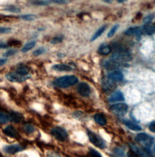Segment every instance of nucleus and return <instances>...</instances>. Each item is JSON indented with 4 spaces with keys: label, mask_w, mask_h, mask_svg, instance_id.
Returning a JSON list of instances; mask_svg holds the SVG:
<instances>
[{
    "label": "nucleus",
    "mask_w": 155,
    "mask_h": 157,
    "mask_svg": "<svg viewBox=\"0 0 155 157\" xmlns=\"http://www.w3.org/2000/svg\"><path fill=\"white\" fill-rule=\"evenodd\" d=\"M78 79L73 75L64 76L58 78L54 81L53 84L59 88H67L78 83Z\"/></svg>",
    "instance_id": "obj_1"
},
{
    "label": "nucleus",
    "mask_w": 155,
    "mask_h": 157,
    "mask_svg": "<svg viewBox=\"0 0 155 157\" xmlns=\"http://www.w3.org/2000/svg\"><path fill=\"white\" fill-rule=\"evenodd\" d=\"M132 59L131 54L125 49H119L116 51L111 56V60L115 63H122L130 61Z\"/></svg>",
    "instance_id": "obj_2"
},
{
    "label": "nucleus",
    "mask_w": 155,
    "mask_h": 157,
    "mask_svg": "<svg viewBox=\"0 0 155 157\" xmlns=\"http://www.w3.org/2000/svg\"><path fill=\"white\" fill-rule=\"evenodd\" d=\"M31 77V75L30 74H25L18 71L9 73L6 75V78L10 82H23L26 81V80L30 79Z\"/></svg>",
    "instance_id": "obj_3"
},
{
    "label": "nucleus",
    "mask_w": 155,
    "mask_h": 157,
    "mask_svg": "<svg viewBox=\"0 0 155 157\" xmlns=\"http://www.w3.org/2000/svg\"><path fill=\"white\" fill-rule=\"evenodd\" d=\"M87 134H88L90 141L95 146H96L100 149H104L106 147L105 142L97 134H96L95 133H94L91 131H88L87 132Z\"/></svg>",
    "instance_id": "obj_4"
},
{
    "label": "nucleus",
    "mask_w": 155,
    "mask_h": 157,
    "mask_svg": "<svg viewBox=\"0 0 155 157\" xmlns=\"http://www.w3.org/2000/svg\"><path fill=\"white\" fill-rule=\"evenodd\" d=\"M51 134L56 139L60 141H64L68 137L67 131L63 128L57 127L54 128L50 131Z\"/></svg>",
    "instance_id": "obj_5"
},
{
    "label": "nucleus",
    "mask_w": 155,
    "mask_h": 157,
    "mask_svg": "<svg viewBox=\"0 0 155 157\" xmlns=\"http://www.w3.org/2000/svg\"><path fill=\"white\" fill-rule=\"evenodd\" d=\"M110 111L115 114L124 116L128 110V106L126 103H117L110 107Z\"/></svg>",
    "instance_id": "obj_6"
},
{
    "label": "nucleus",
    "mask_w": 155,
    "mask_h": 157,
    "mask_svg": "<svg viewBox=\"0 0 155 157\" xmlns=\"http://www.w3.org/2000/svg\"><path fill=\"white\" fill-rule=\"evenodd\" d=\"M77 91L82 97H87L90 94L91 89L87 83L81 82L77 86Z\"/></svg>",
    "instance_id": "obj_7"
},
{
    "label": "nucleus",
    "mask_w": 155,
    "mask_h": 157,
    "mask_svg": "<svg viewBox=\"0 0 155 157\" xmlns=\"http://www.w3.org/2000/svg\"><path fill=\"white\" fill-rule=\"evenodd\" d=\"M132 150L135 152L140 157H152L149 151L145 149H141L135 144L130 145Z\"/></svg>",
    "instance_id": "obj_8"
},
{
    "label": "nucleus",
    "mask_w": 155,
    "mask_h": 157,
    "mask_svg": "<svg viewBox=\"0 0 155 157\" xmlns=\"http://www.w3.org/2000/svg\"><path fill=\"white\" fill-rule=\"evenodd\" d=\"M135 140L138 142L145 143L146 144H151L153 143V138L145 133L138 134L136 137Z\"/></svg>",
    "instance_id": "obj_9"
},
{
    "label": "nucleus",
    "mask_w": 155,
    "mask_h": 157,
    "mask_svg": "<svg viewBox=\"0 0 155 157\" xmlns=\"http://www.w3.org/2000/svg\"><path fill=\"white\" fill-rule=\"evenodd\" d=\"M6 153H10V154H15L16 153H18L20 151H22L24 150V147L20 145V144H12L7 146L4 149Z\"/></svg>",
    "instance_id": "obj_10"
},
{
    "label": "nucleus",
    "mask_w": 155,
    "mask_h": 157,
    "mask_svg": "<svg viewBox=\"0 0 155 157\" xmlns=\"http://www.w3.org/2000/svg\"><path fill=\"white\" fill-rule=\"evenodd\" d=\"M108 77L111 80L119 82V81H121L123 79L124 76L121 71H115L110 73L108 75Z\"/></svg>",
    "instance_id": "obj_11"
},
{
    "label": "nucleus",
    "mask_w": 155,
    "mask_h": 157,
    "mask_svg": "<svg viewBox=\"0 0 155 157\" xmlns=\"http://www.w3.org/2000/svg\"><path fill=\"white\" fill-rule=\"evenodd\" d=\"M9 120L14 123H20L24 119L23 116L21 114L14 111L11 112L9 114Z\"/></svg>",
    "instance_id": "obj_12"
},
{
    "label": "nucleus",
    "mask_w": 155,
    "mask_h": 157,
    "mask_svg": "<svg viewBox=\"0 0 155 157\" xmlns=\"http://www.w3.org/2000/svg\"><path fill=\"white\" fill-rule=\"evenodd\" d=\"M3 133L11 138H16L18 136V132L15 128L12 126H8L3 130Z\"/></svg>",
    "instance_id": "obj_13"
},
{
    "label": "nucleus",
    "mask_w": 155,
    "mask_h": 157,
    "mask_svg": "<svg viewBox=\"0 0 155 157\" xmlns=\"http://www.w3.org/2000/svg\"><path fill=\"white\" fill-rule=\"evenodd\" d=\"M109 100L111 103H114L119 101L124 100V97L123 94L120 91H116L112 94L109 98Z\"/></svg>",
    "instance_id": "obj_14"
},
{
    "label": "nucleus",
    "mask_w": 155,
    "mask_h": 157,
    "mask_svg": "<svg viewBox=\"0 0 155 157\" xmlns=\"http://www.w3.org/2000/svg\"><path fill=\"white\" fill-rule=\"evenodd\" d=\"M52 68L58 71H69L73 70V68L67 64H56L52 66Z\"/></svg>",
    "instance_id": "obj_15"
},
{
    "label": "nucleus",
    "mask_w": 155,
    "mask_h": 157,
    "mask_svg": "<svg viewBox=\"0 0 155 157\" xmlns=\"http://www.w3.org/2000/svg\"><path fill=\"white\" fill-rule=\"evenodd\" d=\"M142 30L139 27H130L125 32V34L128 36H140Z\"/></svg>",
    "instance_id": "obj_16"
},
{
    "label": "nucleus",
    "mask_w": 155,
    "mask_h": 157,
    "mask_svg": "<svg viewBox=\"0 0 155 157\" xmlns=\"http://www.w3.org/2000/svg\"><path fill=\"white\" fill-rule=\"evenodd\" d=\"M111 52V48L110 46L106 45V44H102L101 45L98 49V53L101 55L106 56L108 55Z\"/></svg>",
    "instance_id": "obj_17"
},
{
    "label": "nucleus",
    "mask_w": 155,
    "mask_h": 157,
    "mask_svg": "<svg viewBox=\"0 0 155 157\" xmlns=\"http://www.w3.org/2000/svg\"><path fill=\"white\" fill-rule=\"evenodd\" d=\"M94 120L98 124L101 126H104L107 123V120L105 116L102 114H96L94 116Z\"/></svg>",
    "instance_id": "obj_18"
},
{
    "label": "nucleus",
    "mask_w": 155,
    "mask_h": 157,
    "mask_svg": "<svg viewBox=\"0 0 155 157\" xmlns=\"http://www.w3.org/2000/svg\"><path fill=\"white\" fill-rule=\"evenodd\" d=\"M107 28V26L106 25H104L102 27H101V28H99L96 32V33L93 35V36L91 37V39H90V41L91 42H93L94 41H95L96 39H98L99 36H101V35L104 33V32L106 30Z\"/></svg>",
    "instance_id": "obj_19"
},
{
    "label": "nucleus",
    "mask_w": 155,
    "mask_h": 157,
    "mask_svg": "<svg viewBox=\"0 0 155 157\" xmlns=\"http://www.w3.org/2000/svg\"><path fill=\"white\" fill-rule=\"evenodd\" d=\"M125 125L129 129H130L132 131H140L142 129V128L140 126L134 123L133 122H130V121L125 122Z\"/></svg>",
    "instance_id": "obj_20"
},
{
    "label": "nucleus",
    "mask_w": 155,
    "mask_h": 157,
    "mask_svg": "<svg viewBox=\"0 0 155 157\" xmlns=\"http://www.w3.org/2000/svg\"><path fill=\"white\" fill-rule=\"evenodd\" d=\"M36 44V42L33 41H30L28 43H27L21 49V51L23 52V53H26V52L30 51V50H32Z\"/></svg>",
    "instance_id": "obj_21"
},
{
    "label": "nucleus",
    "mask_w": 155,
    "mask_h": 157,
    "mask_svg": "<svg viewBox=\"0 0 155 157\" xmlns=\"http://www.w3.org/2000/svg\"><path fill=\"white\" fill-rule=\"evenodd\" d=\"M9 120V114L0 111V124L6 123Z\"/></svg>",
    "instance_id": "obj_22"
},
{
    "label": "nucleus",
    "mask_w": 155,
    "mask_h": 157,
    "mask_svg": "<svg viewBox=\"0 0 155 157\" xmlns=\"http://www.w3.org/2000/svg\"><path fill=\"white\" fill-rule=\"evenodd\" d=\"M144 32L148 35L154 34L155 33V24L145 26L144 28Z\"/></svg>",
    "instance_id": "obj_23"
},
{
    "label": "nucleus",
    "mask_w": 155,
    "mask_h": 157,
    "mask_svg": "<svg viewBox=\"0 0 155 157\" xmlns=\"http://www.w3.org/2000/svg\"><path fill=\"white\" fill-rule=\"evenodd\" d=\"M21 19L27 21H32L36 19L37 17L34 14H26V15H23L20 17Z\"/></svg>",
    "instance_id": "obj_24"
},
{
    "label": "nucleus",
    "mask_w": 155,
    "mask_h": 157,
    "mask_svg": "<svg viewBox=\"0 0 155 157\" xmlns=\"http://www.w3.org/2000/svg\"><path fill=\"white\" fill-rule=\"evenodd\" d=\"M23 129L24 131V132L26 133V134H32L35 130V127L32 125H30V124H27V125H25L23 127Z\"/></svg>",
    "instance_id": "obj_25"
},
{
    "label": "nucleus",
    "mask_w": 155,
    "mask_h": 157,
    "mask_svg": "<svg viewBox=\"0 0 155 157\" xmlns=\"http://www.w3.org/2000/svg\"><path fill=\"white\" fill-rule=\"evenodd\" d=\"M8 46L10 47H20L22 45V44L20 41L15 39H11L8 42Z\"/></svg>",
    "instance_id": "obj_26"
},
{
    "label": "nucleus",
    "mask_w": 155,
    "mask_h": 157,
    "mask_svg": "<svg viewBox=\"0 0 155 157\" xmlns=\"http://www.w3.org/2000/svg\"><path fill=\"white\" fill-rule=\"evenodd\" d=\"M3 10L8 11L12 13H20L21 12V9L14 6H8L7 8H5Z\"/></svg>",
    "instance_id": "obj_27"
},
{
    "label": "nucleus",
    "mask_w": 155,
    "mask_h": 157,
    "mask_svg": "<svg viewBox=\"0 0 155 157\" xmlns=\"http://www.w3.org/2000/svg\"><path fill=\"white\" fill-rule=\"evenodd\" d=\"M64 39V36L62 35H60V36H57L56 37H54L50 41V44H60L61 42H63Z\"/></svg>",
    "instance_id": "obj_28"
},
{
    "label": "nucleus",
    "mask_w": 155,
    "mask_h": 157,
    "mask_svg": "<svg viewBox=\"0 0 155 157\" xmlns=\"http://www.w3.org/2000/svg\"><path fill=\"white\" fill-rule=\"evenodd\" d=\"M50 1H32V2H31V3L33 5L40 6H47L50 4Z\"/></svg>",
    "instance_id": "obj_29"
},
{
    "label": "nucleus",
    "mask_w": 155,
    "mask_h": 157,
    "mask_svg": "<svg viewBox=\"0 0 155 157\" xmlns=\"http://www.w3.org/2000/svg\"><path fill=\"white\" fill-rule=\"evenodd\" d=\"M115 157H124V153L123 150L119 148H116L113 150Z\"/></svg>",
    "instance_id": "obj_30"
},
{
    "label": "nucleus",
    "mask_w": 155,
    "mask_h": 157,
    "mask_svg": "<svg viewBox=\"0 0 155 157\" xmlns=\"http://www.w3.org/2000/svg\"><path fill=\"white\" fill-rule=\"evenodd\" d=\"M45 51V48L44 47H40L38 49H36V50H35L33 52V55L35 56H39L42 54H43L44 52Z\"/></svg>",
    "instance_id": "obj_31"
},
{
    "label": "nucleus",
    "mask_w": 155,
    "mask_h": 157,
    "mask_svg": "<svg viewBox=\"0 0 155 157\" xmlns=\"http://www.w3.org/2000/svg\"><path fill=\"white\" fill-rule=\"evenodd\" d=\"M89 154L91 157H102V155H101V153L93 149H90Z\"/></svg>",
    "instance_id": "obj_32"
},
{
    "label": "nucleus",
    "mask_w": 155,
    "mask_h": 157,
    "mask_svg": "<svg viewBox=\"0 0 155 157\" xmlns=\"http://www.w3.org/2000/svg\"><path fill=\"white\" fill-rule=\"evenodd\" d=\"M118 27H119V25H118V24H116V25H115V26H113V27L112 28V29L110 30V32L108 33L107 37H108V38H111L112 36H113L115 35V32H116V30H118Z\"/></svg>",
    "instance_id": "obj_33"
},
{
    "label": "nucleus",
    "mask_w": 155,
    "mask_h": 157,
    "mask_svg": "<svg viewBox=\"0 0 155 157\" xmlns=\"http://www.w3.org/2000/svg\"><path fill=\"white\" fill-rule=\"evenodd\" d=\"M17 51L15 50H9L7 51L6 52H5V53L3 54V56L7 58V57L13 56L17 53Z\"/></svg>",
    "instance_id": "obj_34"
},
{
    "label": "nucleus",
    "mask_w": 155,
    "mask_h": 157,
    "mask_svg": "<svg viewBox=\"0 0 155 157\" xmlns=\"http://www.w3.org/2000/svg\"><path fill=\"white\" fill-rule=\"evenodd\" d=\"M153 18H154V15H148V16H147V17H145V18L144 19L143 22H144L147 26H148V25L151 23V21L153 20Z\"/></svg>",
    "instance_id": "obj_35"
},
{
    "label": "nucleus",
    "mask_w": 155,
    "mask_h": 157,
    "mask_svg": "<svg viewBox=\"0 0 155 157\" xmlns=\"http://www.w3.org/2000/svg\"><path fill=\"white\" fill-rule=\"evenodd\" d=\"M12 29L10 27H0V34H5V33H9L11 32Z\"/></svg>",
    "instance_id": "obj_36"
},
{
    "label": "nucleus",
    "mask_w": 155,
    "mask_h": 157,
    "mask_svg": "<svg viewBox=\"0 0 155 157\" xmlns=\"http://www.w3.org/2000/svg\"><path fill=\"white\" fill-rule=\"evenodd\" d=\"M127 157H140V156L138 155L135 152L132 150L128 152Z\"/></svg>",
    "instance_id": "obj_37"
},
{
    "label": "nucleus",
    "mask_w": 155,
    "mask_h": 157,
    "mask_svg": "<svg viewBox=\"0 0 155 157\" xmlns=\"http://www.w3.org/2000/svg\"><path fill=\"white\" fill-rule=\"evenodd\" d=\"M51 2H53L54 3L59 4V5H64V4H67L70 1H67V0H55V1H50Z\"/></svg>",
    "instance_id": "obj_38"
},
{
    "label": "nucleus",
    "mask_w": 155,
    "mask_h": 157,
    "mask_svg": "<svg viewBox=\"0 0 155 157\" xmlns=\"http://www.w3.org/2000/svg\"><path fill=\"white\" fill-rule=\"evenodd\" d=\"M9 47L8 46V44H6L3 41H0V48L1 49H6L8 48Z\"/></svg>",
    "instance_id": "obj_39"
},
{
    "label": "nucleus",
    "mask_w": 155,
    "mask_h": 157,
    "mask_svg": "<svg viewBox=\"0 0 155 157\" xmlns=\"http://www.w3.org/2000/svg\"><path fill=\"white\" fill-rule=\"evenodd\" d=\"M149 129L152 132L155 133V122H152L149 126Z\"/></svg>",
    "instance_id": "obj_40"
},
{
    "label": "nucleus",
    "mask_w": 155,
    "mask_h": 157,
    "mask_svg": "<svg viewBox=\"0 0 155 157\" xmlns=\"http://www.w3.org/2000/svg\"><path fill=\"white\" fill-rule=\"evenodd\" d=\"M8 62L7 59H0V67L4 65Z\"/></svg>",
    "instance_id": "obj_41"
},
{
    "label": "nucleus",
    "mask_w": 155,
    "mask_h": 157,
    "mask_svg": "<svg viewBox=\"0 0 155 157\" xmlns=\"http://www.w3.org/2000/svg\"><path fill=\"white\" fill-rule=\"evenodd\" d=\"M58 56L59 58H64L65 56V55L62 54V53H59V54H58Z\"/></svg>",
    "instance_id": "obj_42"
},
{
    "label": "nucleus",
    "mask_w": 155,
    "mask_h": 157,
    "mask_svg": "<svg viewBox=\"0 0 155 157\" xmlns=\"http://www.w3.org/2000/svg\"><path fill=\"white\" fill-rule=\"evenodd\" d=\"M104 2H106V3H112L111 1H104Z\"/></svg>",
    "instance_id": "obj_43"
},
{
    "label": "nucleus",
    "mask_w": 155,
    "mask_h": 157,
    "mask_svg": "<svg viewBox=\"0 0 155 157\" xmlns=\"http://www.w3.org/2000/svg\"><path fill=\"white\" fill-rule=\"evenodd\" d=\"M124 1H118V2L119 3H122V2H124Z\"/></svg>",
    "instance_id": "obj_44"
},
{
    "label": "nucleus",
    "mask_w": 155,
    "mask_h": 157,
    "mask_svg": "<svg viewBox=\"0 0 155 157\" xmlns=\"http://www.w3.org/2000/svg\"><path fill=\"white\" fill-rule=\"evenodd\" d=\"M154 153H155V145H154Z\"/></svg>",
    "instance_id": "obj_45"
}]
</instances>
